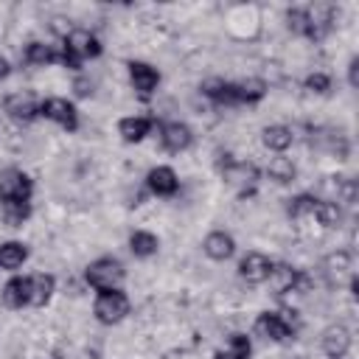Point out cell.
Returning a JSON list of instances; mask_svg holds the SVG:
<instances>
[{
	"label": "cell",
	"mask_w": 359,
	"mask_h": 359,
	"mask_svg": "<svg viewBox=\"0 0 359 359\" xmlns=\"http://www.w3.org/2000/svg\"><path fill=\"white\" fill-rule=\"evenodd\" d=\"M129 311H132V303H129L123 289H107V292L95 294L93 314L101 325H118L121 320H126Z\"/></svg>",
	"instance_id": "8992f818"
},
{
	"label": "cell",
	"mask_w": 359,
	"mask_h": 359,
	"mask_svg": "<svg viewBox=\"0 0 359 359\" xmlns=\"http://www.w3.org/2000/svg\"><path fill=\"white\" fill-rule=\"evenodd\" d=\"M286 359H303V356H286Z\"/></svg>",
	"instance_id": "e575fe53"
},
{
	"label": "cell",
	"mask_w": 359,
	"mask_h": 359,
	"mask_svg": "<svg viewBox=\"0 0 359 359\" xmlns=\"http://www.w3.org/2000/svg\"><path fill=\"white\" fill-rule=\"evenodd\" d=\"M76 95H93V81L79 79V81H76Z\"/></svg>",
	"instance_id": "d6a6232c"
},
{
	"label": "cell",
	"mask_w": 359,
	"mask_h": 359,
	"mask_svg": "<svg viewBox=\"0 0 359 359\" xmlns=\"http://www.w3.org/2000/svg\"><path fill=\"white\" fill-rule=\"evenodd\" d=\"M314 205H317V196H311V194H297V196L286 199V213H289L292 219H300V216L314 213Z\"/></svg>",
	"instance_id": "f1b7e54d"
},
{
	"label": "cell",
	"mask_w": 359,
	"mask_h": 359,
	"mask_svg": "<svg viewBox=\"0 0 359 359\" xmlns=\"http://www.w3.org/2000/svg\"><path fill=\"white\" fill-rule=\"evenodd\" d=\"M146 188L154 196H174L180 191V177L171 165H154L146 174Z\"/></svg>",
	"instance_id": "2e32d148"
},
{
	"label": "cell",
	"mask_w": 359,
	"mask_h": 359,
	"mask_svg": "<svg viewBox=\"0 0 359 359\" xmlns=\"http://www.w3.org/2000/svg\"><path fill=\"white\" fill-rule=\"evenodd\" d=\"M303 87L309 90V93H317V95H325L328 90H331V76L328 73H309L306 76V81H303Z\"/></svg>",
	"instance_id": "f546056e"
},
{
	"label": "cell",
	"mask_w": 359,
	"mask_h": 359,
	"mask_svg": "<svg viewBox=\"0 0 359 359\" xmlns=\"http://www.w3.org/2000/svg\"><path fill=\"white\" fill-rule=\"evenodd\" d=\"M39 118L59 123L65 132H76L79 129V109H76V104L67 101V98H59V95H50L45 101H39Z\"/></svg>",
	"instance_id": "ba28073f"
},
{
	"label": "cell",
	"mask_w": 359,
	"mask_h": 359,
	"mask_svg": "<svg viewBox=\"0 0 359 359\" xmlns=\"http://www.w3.org/2000/svg\"><path fill=\"white\" fill-rule=\"evenodd\" d=\"M3 109L11 121L31 123L34 118H39V98L34 93H11V95H6Z\"/></svg>",
	"instance_id": "8fae6325"
},
{
	"label": "cell",
	"mask_w": 359,
	"mask_h": 359,
	"mask_svg": "<svg viewBox=\"0 0 359 359\" xmlns=\"http://www.w3.org/2000/svg\"><path fill=\"white\" fill-rule=\"evenodd\" d=\"M261 140H264V146H266L269 151L283 154V151L294 143V132H292L289 126H283V123H269V126H264Z\"/></svg>",
	"instance_id": "7402d4cb"
},
{
	"label": "cell",
	"mask_w": 359,
	"mask_h": 359,
	"mask_svg": "<svg viewBox=\"0 0 359 359\" xmlns=\"http://www.w3.org/2000/svg\"><path fill=\"white\" fill-rule=\"evenodd\" d=\"M22 62H25V65H36V67L56 65V62L62 65V53H59L56 45H48V42L34 39V42L25 45V50H22Z\"/></svg>",
	"instance_id": "ffe728a7"
},
{
	"label": "cell",
	"mask_w": 359,
	"mask_h": 359,
	"mask_svg": "<svg viewBox=\"0 0 359 359\" xmlns=\"http://www.w3.org/2000/svg\"><path fill=\"white\" fill-rule=\"evenodd\" d=\"M236 87H238V104H258L266 95V90H269L266 81L264 79H255V76L236 81Z\"/></svg>",
	"instance_id": "4316f807"
},
{
	"label": "cell",
	"mask_w": 359,
	"mask_h": 359,
	"mask_svg": "<svg viewBox=\"0 0 359 359\" xmlns=\"http://www.w3.org/2000/svg\"><path fill=\"white\" fill-rule=\"evenodd\" d=\"M0 300H3L6 309H14V311L31 306V275H11L3 283Z\"/></svg>",
	"instance_id": "7c38bea8"
},
{
	"label": "cell",
	"mask_w": 359,
	"mask_h": 359,
	"mask_svg": "<svg viewBox=\"0 0 359 359\" xmlns=\"http://www.w3.org/2000/svg\"><path fill=\"white\" fill-rule=\"evenodd\" d=\"M160 143L165 151L180 154L194 143V132L182 121H168V123H160Z\"/></svg>",
	"instance_id": "4fadbf2b"
},
{
	"label": "cell",
	"mask_w": 359,
	"mask_h": 359,
	"mask_svg": "<svg viewBox=\"0 0 359 359\" xmlns=\"http://www.w3.org/2000/svg\"><path fill=\"white\" fill-rule=\"evenodd\" d=\"M202 252L210 261H227L236 252V238L230 233H224V230H213V233H208L202 238Z\"/></svg>",
	"instance_id": "ac0fdd59"
},
{
	"label": "cell",
	"mask_w": 359,
	"mask_h": 359,
	"mask_svg": "<svg viewBox=\"0 0 359 359\" xmlns=\"http://www.w3.org/2000/svg\"><path fill=\"white\" fill-rule=\"evenodd\" d=\"M154 129V118L149 115H129L118 121V135L123 143H140L146 135H151Z\"/></svg>",
	"instance_id": "d6986e66"
},
{
	"label": "cell",
	"mask_w": 359,
	"mask_h": 359,
	"mask_svg": "<svg viewBox=\"0 0 359 359\" xmlns=\"http://www.w3.org/2000/svg\"><path fill=\"white\" fill-rule=\"evenodd\" d=\"M129 81H132V90L137 93L140 101H149L160 84V70L149 62H140V59H132L129 65Z\"/></svg>",
	"instance_id": "30bf717a"
},
{
	"label": "cell",
	"mask_w": 359,
	"mask_h": 359,
	"mask_svg": "<svg viewBox=\"0 0 359 359\" xmlns=\"http://www.w3.org/2000/svg\"><path fill=\"white\" fill-rule=\"evenodd\" d=\"M334 14H337V8L331 3H311L306 8H289L286 22L294 34H300L311 42H323L334 28Z\"/></svg>",
	"instance_id": "7a4b0ae2"
},
{
	"label": "cell",
	"mask_w": 359,
	"mask_h": 359,
	"mask_svg": "<svg viewBox=\"0 0 359 359\" xmlns=\"http://www.w3.org/2000/svg\"><path fill=\"white\" fill-rule=\"evenodd\" d=\"M129 250H132L135 258H151L160 250V238L154 233H149V230H135L129 236Z\"/></svg>",
	"instance_id": "d4e9b609"
},
{
	"label": "cell",
	"mask_w": 359,
	"mask_h": 359,
	"mask_svg": "<svg viewBox=\"0 0 359 359\" xmlns=\"http://www.w3.org/2000/svg\"><path fill=\"white\" fill-rule=\"evenodd\" d=\"M28 261V244L25 241H3L0 244V269L17 272Z\"/></svg>",
	"instance_id": "cb8c5ba5"
},
{
	"label": "cell",
	"mask_w": 359,
	"mask_h": 359,
	"mask_svg": "<svg viewBox=\"0 0 359 359\" xmlns=\"http://www.w3.org/2000/svg\"><path fill=\"white\" fill-rule=\"evenodd\" d=\"M255 334L269 342H292L297 339V317L294 311H261L255 317Z\"/></svg>",
	"instance_id": "277c9868"
},
{
	"label": "cell",
	"mask_w": 359,
	"mask_h": 359,
	"mask_svg": "<svg viewBox=\"0 0 359 359\" xmlns=\"http://www.w3.org/2000/svg\"><path fill=\"white\" fill-rule=\"evenodd\" d=\"M272 258L269 255H264V252H247L241 261H238V275L247 280V283H252V286H258V283H266V278H269V272H272Z\"/></svg>",
	"instance_id": "5bb4252c"
},
{
	"label": "cell",
	"mask_w": 359,
	"mask_h": 359,
	"mask_svg": "<svg viewBox=\"0 0 359 359\" xmlns=\"http://www.w3.org/2000/svg\"><path fill=\"white\" fill-rule=\"evenodd\" d=\"M351 342H353V337H351V331H348L342 323L328 325V328L323 331V337H320L323 353H325L328 359H345L348 351H351Z\"/></svg>",
	"instance_id": "9a60e30c"
},
{
	"label": "cell",
	"mask_w": 359,
	"mask_h": 359,
	"mask_svg": "<svg viewBox=\"0 0 359 359\" xmlns=\"http://www.w3.org/2000/svg\"><path fill=\"white\" fill-rule=\"evenodd\" d=\"M348 84L351 87H359V56H353L348 62Z\"/></svg>",
	"instance_id": "1f68e13d"
},
{
	"label": "cell",
	"mask_w": 359,
	"mask_h": 359,
	"mask_svg": "<svg viewBox=\"0 0 359 359\" xmlns=\"http://www.w3.org/2000/svg\"><path fill=\"white\" fill-rule=\"evenodd\" d=\"M53 292H56V278L53 275H48V272L31 275V306L34 309L48 306V300L53 297Z\"/></svg>",
	"instance_id": "603a6c76"
},
{
	"label": "cell",
	"mask_w": 359,
	"mask_h": 359,
	"mask_svg": "<svg viewBox=\"0 0 359 359\" xmlns=\"http://www.w3.org/2000/svg\"><path fill=\"white\" fill-rule=\"evenodd\" d=\"M101 50H104L101 39L93 31H87V28H70L62 36V48H59L62 65L67 70H81V65L95 59V56H101Z\"/></svg>",
	"instance_id": "3957f363"
},
{
	"label": "cell",
	"mask_w": 359,
	"mask_h": 359,
	"mask_svg": "<svg viewBox=\"0 0 359 359\" xmlns=\"http://www.w3.org/2000/svg\"><path fill=\"white\" fill-rule=\"evenodd\" d=\"M202 95L208 101H213L216 107H238V87L236 81H224V79H208L202 81Z\"/></svg>",
	"instance_id": "e0dca14e"
},
{
	"label": "cell",
	"mask_w": 359,
	"mask_h": 359,
	"mask_svg": "<svg viewBox=\"0 0 359 359\" xmlns=\"http://www.w3.org/2000/svg\"><path fill=\"white\" fill-rule=\"evenodd\" d=\"M11 76V62L6 56H0V81H6Z\"/></svg>",
	"instance_id": "836d02e7"
},
{
	"label": "cell",
	"mask_w": 359,
	"mask_h": 359,
	"mask_svg": "<svg viewBox=\"0 0 359 359\" xmlns=\"http://www.w3.org/2000/svg\"><path fill=\"white\" fill-rule=\"evenodd\" d=\"M339 180H342V182H339V185H342V188H339V199H342V202H353V199H356V182H353L351 177H339Z\"/></svg>",
	"instance_id": "4dcf8cb0"
},
{
	"label": "cell",
	"mask_w": 359,
	"mask_h": 359,
	"mask_svg": "<svg viewBox=\"0 0 359 359\" xmlns=\"http://www.w3.org/2000/svg\"><path fill=\"white\" fill-rule=\"evenodd\" d=\"M266 283H269V289H272L278 297H283V294H289V292L306 289V286H309V275H306L303 269H297V266H289V264H272V272H269Z\"/></svg>",
	"instance_id": "9c48e42d"
},
{
	"label": "cell",
	"mask_w": 359,
	"mask_h": 359,
	"mask_svg": "<svg viewBox=\"0 0 359 359\" xmlns=\"http://www.w3.org/2000/svg\"><path fill=\"white\" fill-rule=\"evenodd\" d=\"M50 359H59V356H50Z\"/></svg>",
	"instance_id": "d590c367"
},
{
	"label": "cell",
	"mask_w": 359,
	"mask_h": 359,
	"mask_svg": "<svg viewBox=\"0 0 359 359\" xmlns=\"http://www.w3.org/2000/svg\"><path fill=\"white\" fill-rule=\"evenodd\" d=\"M34 199V180L22 168H3L0 171V216L8 227H22L31 216Z\"/></svg>",
	"instance_id": "6da1fadb"
},
{
	"label": "cell",
	"mask_w": 359,
	"mask_h": 359,
	"mask_svg": "<svg viewBox=\"0 0 359 359\" xmlns=\"http://www.w3.org/2000/svg\"><path fill=\"white\" fill-rule=\"evenodd\" d=\"M266 174H269L272 182H278V185H289V182H294V177H297V165L292 163V157L278 154V157L269 160Z\"/></svg>",
	"instance_id": "484cf974"
},
{
	"label": "cell",
	"mask_w": 359,
	"mask_h": 359,
	"mask_svg": "<svg viewBox=\"0 0 359 359\" xmlns=\"http://www.w3.org/2000/svg\"><path fill=\"white\" fill-rule=\"evenodd\" d=\"M219 171L224 177V182L241 188V194L252 191V185L258 182L261 171L255 163H247V160H236L233 154H224V160H219Z\"/></svg>",
	"instance_id": "52a82bcc"
},
{
	"label": "cell",
	"mask_w": 359,
	"mask_h": 359,
	"mask_svg": "<svg viewBox=\"0 0 359 359\" xmlns=\"http://www.w3.org/2000/svg\"><path fill=\"white\" fill-rule=\"evenodd\" d=\"M311 216H317V222H320L325 230H334V227H339V224H342V208H339L337 202L317 199V205H314V213H311Z\"/></svg>",
	"instance_id": "83f0119b"
},
{
	"label": "cell",
	"mask_w": 359,
	"mask_h": 359,
	"mask_svg": "<svg viewBox=\"0 0 359 359\" xmlns=\"http://www.w3.org/2000/svg\"><path fill=\"white\" fill-rule=\"evenodd\" d=\"M123 278H126V269H123V264H121L118 258H112V255H101V258L90 261L87 269H84V280H87L95 292L121 289Z\"/></svg>",
	"instance_id": "5b68a950"
},
{
	"label": "cell",
	"mask_w": 359,
	"mask_h": 359,
	"mask_svg": "<svg viewBox=\"0 0 359 359\" xmlns=\"http://www.w3.org/2000/svg\"><path fill=\"white\" fill-rule=\"evenodd\" d=\"M252 356V339L244 331H233L227 337V345L213 353V359H250Z\"/></svg>",
	"instance_id": "44dd1931"
}]
</instances>
